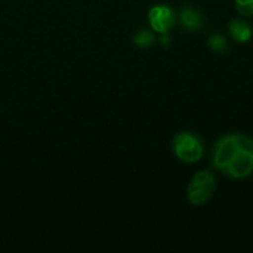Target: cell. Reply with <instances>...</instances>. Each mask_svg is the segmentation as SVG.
Segmentation results:
<instances>
[{
  "mask_svg": "<svg viewBox=\"0 0 253 253\" xmlns=\"http://www.w3.org/2000/svg\"><path fill=\"white\" fill-rule=\"evenodd\" d=\"M236 10L240 16L252 18L253 16V0H234Z\"/></svg>",
  "mask_w": 253,
  "mask_h": 253,
  "instance_id": "cell-10",
  "label": "cell"
},
{
  "mask_svg": "<svg viewBox=\"0 0 253 253\" xmlns=\"http://www.w3.org/2000/svg\"><path fill=\"white\" fill-rule=\"evenodd\" d=\"M228 34L236 43H248L253 37V28L249 21L242 18H233L228 22Z\"/></svg>",
  "mask_w": 253,
  "mask_h": 253,
  "instance_id": "cell-6",
  "label": "cell"
},
{
  "mask_svg": "<svg viewBox=\"0 0 253 253\" xmlns=\"http://www.w3.org/2000/svg\"><path fill=\"white\" fill-rule=\"evenodd\" d=\"M172 151L182 163H199L205 156V144L202 138L191 130H181L172 139Z\"/></svg>",
  "mask_w": 253,
  "mask_h": 253,
  "instance_id": "cell-2",
  "label": "cell"
},
{
  "mask_svg": "<svg viewBox=\"0 0 253 253\" xmlns=\"http://www.w3.org/2000/svg\"><path fill=\"white\" fill-rule=\"evenodd\" d=\"M208 44L209 47L215 52V53H222L228 49V40L225 36L219 34V33H215L209 37L208 40Z\"/></svg>",
  "mask_w": 253,
  "mask_h": 253,
  "instance_id": "cell-9",
  "label": "cell"
},
{
  "mask_svg": "<svg viewBox=\"0 0 253 253\" xmlns=\"http://www.w3.org/2000/svg\"><path fill=\"white\" fill-rule=\"evenodd\" d=\"M178 19H179L181 25L187 31H197L203 25V16H202V13L196 7H193V6H184L179 10Z\"/></svg>",
  "mask_w": 253,
  "mask_h": 253,
  "instance_id": "cell-7",
  "label": "cell"
},
{
  "mask_svg": "<svg viewBox=\"0 0 253 253\" xmlns=\"http://www.w3.org/2000/svg\"><path fill=\"white\" fill-rule=\"evenodd\" d=\"M176 13L168 4H156L148 12V22L154 33L157 34H168L176 24Z\"/></svg>",
  "mask_w": 253,
  "mask_h": 253,
  "instance_id": "cell-5",
  "label": "cell"
},
{
  "mask_svg": "<svg viewBox=\"0 0 253 253\" xmlns=\"http://www.w3.org/2000/svg\"><path fill=\"white\" fill-rule=\"evenodd\" d=\"M246 136L248 135L233 132V133H225L221 138H218L215 141V144L212 147V153H211L212 168L215 170H219L221 173H224L227 166L231 163V160L234 159V156L243 145Z\"/></svg>",
  "mask_w": 253,
  "mask_h": 253,
  "instance_id": "cell-1",
  "label": "cell"
},
{
  "mask_svg": "<svg viewBox=\"0 0 253 253\" xmlns=\"http://www.w3.org/2000/svg\"><path fill=\"white\" fill-rule=\"evenodd\" d=\"M154 42H156V37H154L153 30H139L133 37V43L141 49H147L153 46Z\"/></svg>",
  "mask_w": 253,
  "mask_h": 253,
  "instance_id": "cell-8",
  "label": "cell"
},
{
  "mask_svg": "<svg viewBox=\"0 0 253 253\" xmlns=\"http://www.w3.org/2000/svg\"><path fill=\"white\" fill-rule=\"evenodd\" d=\"M216 190V176L212 170L203 169L193 175L187 185V200L193 206L208 203Z\"/></svg>",
  "mask_w": 253,
  "mask_h": 253,
  "instance_id": "cell-3",
  "label": "cell"
},
{
  "mask_svg": "<svg viewBox=\"0 0 253 253\" xmlns=\"http://www.w3.org/2000/svg\"><path fill=\"white\" fill-rule=\"evenodd\" d=\"M253 173V139L246 136L243 145L224 170V175L231 179H246Z\"/></svg>",
  "mask_w": 253,
  "mask_h": 253,
  "instance_id": "cell-4",
  "label": "cell"
}]
</instances>
